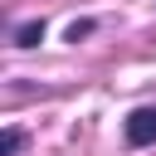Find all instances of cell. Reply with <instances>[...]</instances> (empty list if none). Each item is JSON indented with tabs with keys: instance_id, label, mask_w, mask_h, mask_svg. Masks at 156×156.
Segmentation results:
<instances>
[{
	"instance_id": "3957f363",
	"label": "cell",
	"mask_w": 156,
	"mask_h": 156,
	"mask_svg": "<svg viewBox=\"0 0 156 156\" xmlns=\"http://www.w3.org/2000/svg\"><path fill=\"white\" fill-rule=\"evenodd\" d=\"M20 146H24V132H20V127H5V136H0V156H15Z\"/></svg>"
},
{
	"instance_id": "6da1fadb",
	"label": "cell",
	"mask_w": 156,
	"mask_h": 156,
	"mask_svg": "<svg viewBox=\"0 0 156 156\" xmlns=\"http://www.w3.org/2000/svg\"><path fill=\"white\" fill-rule=\"evenodd\" d=\"M127 141L132 146H151L156 141V107H136L127 117Z\"/></svg>"
},
{
	"instance_id": "277c9868",
	"label": "cell",
	"mask_w": 156,
	"mask_h": 156,
	"mask_svg": "<svg viewBox=\"0 0 156 156\" xmlns=\"http://www.w3.org/2000/svg\"><path fill=\"white\" fill-rule=\"evenodd\" d=\"M83 34H93V20H73V24H68V39H73V44H78Z\"/></svg>"
},
{
	"instance_id": "7a4b0ae2",
	"label": "cell",
	"mask_w": 156,
	"mask_h": 156,
	"mask_svg": "<svg viewBox=\"0 0 156 156\" xmlns=\"http://www.w3.org/2000/svg\"><path fill=\"white\" fill-rule=\"evenodd\" d=\"M39 39H44V20H34V24H20V34H15V44H20V49H34Z\"/></svg>"
}]
</instances>
